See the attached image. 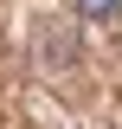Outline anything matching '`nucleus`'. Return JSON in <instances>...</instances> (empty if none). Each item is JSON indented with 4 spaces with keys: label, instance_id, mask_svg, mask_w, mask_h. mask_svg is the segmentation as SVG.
<instances>
[{
    "label": "nucleus",
    "instance_id": "f257e3e1",
    "mask_svg": "<svg viewBox=\"0 0 122 129\" xmlns=\"http://www.w3.org/2000/svg\"><path fill=\"white\" fill-rule=\"evenodd\" d=\"M77 7V19H90V26H109L116 19V0H71Z\"/></svg>",
    "mask_w": 122,
    "mask_h": 129
}]
</instances>
